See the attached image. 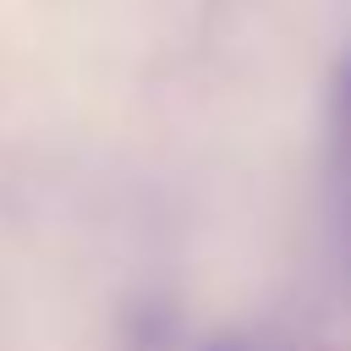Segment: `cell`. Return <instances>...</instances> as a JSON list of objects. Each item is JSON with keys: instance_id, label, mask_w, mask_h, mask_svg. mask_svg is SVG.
Segmentation results:
<instances>
[{"instance_id": "6da1fadb", "label": "cell", "mask_w": 351, "mask_h": 351, "mask_svg": "<svg viewBox=\"0 0 351 351\" xmlns=\"http://www.w3.org/2000/svg\"><path fill=\"white\" fill-rule=\"evenodd\" d=\"M335 225H340V252L351 269V143H335Z\"/></svg>"}, {"instance_id": "7a4b0ae2", "label": "cell", "mask_w": 351, "mask_h": 351, "mask_svg": "<svg viewBox=\"0 0 351 351\" xmlns=\"http://www.w3.org/2000/svg\"><path fill=\"white\" fill-rule=\"evenodd\" d=\"M329 121H335V143H351V55L340 60L329 88Z\"/></svg>"}, {"instance_id": "3957f363", "label": "cell", "mask_w": 351, "mask_h": 351, "mask_svg": "<svg viewBox=\"0 0 351 351\" xmlns=\"http://www.w3.org/2000/svg\"><path fill=\"white\" fill-rule=\"evenodd\" d=\"M203 351H252V346H247V340H208Z\"/></svg>"}]
</instances>
